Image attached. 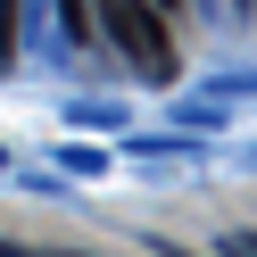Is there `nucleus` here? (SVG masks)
<instances>
[{
    "label": "nucleus",
    "mask_w": 257,
    "mask_h": 257,
    "mask_svg": "<svg viewBox=\"0 0 257 257\" xmlns=\"http://www.w3.org/2000/svg\"><path fill=\"white\" fill-rule=\"evenodd\" d=\"M108 34H116V50L133 58L141 75H174V42H166V25H158L141 0H108Z\"/></svg>",
    "instance_id": "1"
}]
</instances>
